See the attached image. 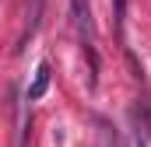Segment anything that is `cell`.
Masks as SVG:
<instances>
[{"label": "cell", "mask_w": 151, "mask_h": 147, "mask_svg": "<svg viewBox=\"0 0 151 147\" xmlns=\"http://www.w3.org/2000/svg\"><path fill=\"white\" fill-rule=\"evenodd\" d=\"M42 11H46V0H28V4H25V32H21L18 49L28 46V39L39 32V25H42Z\"/></svg>", "instance_id": "6da1fadb"}, {"label": "cell", "mask_w": 151, "mask_h": 147, "mask_svg": "<svg viewBox=\"0 0 151 147\" xmlns=\"http://www.w3.org/2000/svg\"><path fill=\"white\" fill-rule=\"evenodd\" d=\"M46 88H49V63L42 60L35 67V81L28 84V95H25V98H28V102H39V98L46 95Z\"/></svg>", "instance_id": "7a4b0ae2"}, {"label": "cell", "mask_w": 151, "mask_h": 147, "mask_svg": "<svg viewBox=\"0 0 151 147\" xmlns=\"http://www.w3.org/2000/svg\"><path fill=\"white\" fill-rule=\"evenodd\" d=\"M95 126H99V147H123L119 144V133H116V126L109 123V119L95 116Z\"/></svg>", "instance_id": "3957f363"}, {"label": "cell", "mask_w": 151, "mask_h": 147, "mask_svg": "<svg viewBox=\"0 0 151 147\" xmlns=\"http://www.w3.org/2000/svg\"><path fill=\"white\" fill-rule=\"evenodd\" d=\"M113 7H116V28L123 32V18H127V0H113Z\"/></svg>", "instance_id": "277c9868"}]
</instances>
